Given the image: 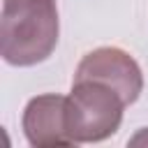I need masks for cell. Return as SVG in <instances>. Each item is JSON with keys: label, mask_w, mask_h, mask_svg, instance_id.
I'll return each mask as SVG.
<instances>
[{"label": "cell", "mask_w": 148, "mask_h": 148, "mask_svg": "<svg viewBox=\"0 0 148 148\" xmlns=\"http://www.w3.org/2000/svg\"><path fill=\"white\" fill-rule=\"evenodd\" d=\"M58 0H2L0 51L7 65L44 62L58 44Z\"/></svg>", "instance_id": "6da1fadb"}, {"label": "cell", "mask_w": 148, "mask_h": 148, "mask_svg": "<svg viewBox=\"0 0 148 148\" xmlns=\"http://www.w3.org/2000/svg\"><path fill=\"white\" fill-rule=\"evenodd\" d=\"M125 97L109 83L95 79H74L67 95L65 120L74 143H97L113 136L123 123Z\"/></svg>", "instance_id": "7a4b0ae2"}, {"label": "cell", "mask_w": 148, "mask_h": 148, "mask_svg": "<svg viewBox=\"0 0 148 148\" xmlns=\"http://www.w3.org/2000/svg\"><path fill=\"white\" fill-rule=\"evenodd\" d=\"M74 79H95L113 86L130 104H134L143 90V74L139 62L118 46H99L81 58Z\"/></svg>", "instance_id": "3957f363"}, {"label": "cell", "mask_w": 148, "mask_h": 148, "mask_svg": "<svg viewBox=\"0 0 148 148\" xmlns=\"http://www.w3.org/2000/svg\"><path fill=\"white\" fill-rule=\"evenodd\" d=\"M65 106H67V97L56 92L37 95L25 104L21 127L30 146L35 148L76 146L67 132Z\"/></svg>", "instance_id": "277c9868"}]
</instances>
